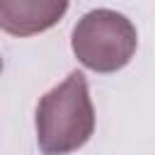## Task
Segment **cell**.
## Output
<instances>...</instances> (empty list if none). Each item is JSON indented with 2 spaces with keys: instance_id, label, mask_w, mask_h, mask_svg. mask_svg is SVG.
<instances>
[{
  "instance_id": "1",
  "label": "cell",
  "mask_w": 155,
  "mask_h": 155,
  "mask_svg": "<svg viewBox=\"0 0 155 155\" xmlns=\"http://www.w3.org/2000/svg\"><path fill=\"white\" fill-rule=\"evenodd\" d=\"M94 133V107L87 80L73 70L36 104V143L44 155H70Z\"/></svg>"
},
{
  "instance_id": "2",
  "label": "cell",
  "mask_w": 155,
  "mask_h": 155,
  "mask_svg": "<svg viewBox=\"0 0 155 155\" xmlns=\"http://www.w3.org/2000/svg\"><path fill=\"white\" fill-rule=\"evenodd\" d=\"M70 46L85 68L94 73H116L131 63L138 48V31L126 15L97 7L78 19Z\"/></svg>"
},
{
  "instance_id": "3",
  "label": "cell",
  "mask_w": 155,
  "mask_h": 155,
  "mask_svg": "<svg viewBox=\"0 0 155 155\" xmlns=\"http://www.w3.org/2000/svg\"><path fill=\"white\" fill-rule=\"evenodd\" d=\"M70 0H0V31L10 36H34L56 27Z\"/></svg>"
},
{
  "instance_id": "4",
  "label": "cell",
  "mask_w": 155,
  "mask_h": 155,
  "mask_svg": "<svg viewBox=\"0 0 155 155\" xmlns=\"http://www.w3.org/2000/svg\"><path fill=\"white\" fill-rule=\"evenodd\" d=\"M0 70H2V58H0Z\"/></svg>"
}]
</instances>
